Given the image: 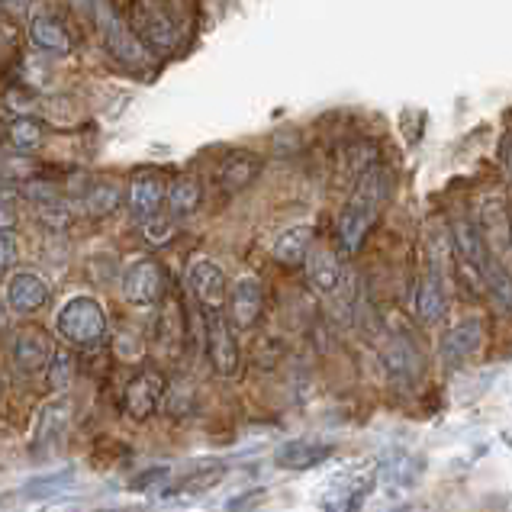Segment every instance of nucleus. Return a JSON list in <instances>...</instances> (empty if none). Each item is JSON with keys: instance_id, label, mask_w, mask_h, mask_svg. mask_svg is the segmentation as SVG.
I'll return each mask as SVG.
<instances>
[{"instance_id": "nucleus-1", "label": "nucleus", "mask_w": 512, "mask_h": 512, "mask_svg": "<svg viewBox=\"0 0 512 512\" xmlns=\"http://www.w3.org/2000/svg\"><path fill=\"white\" fill-rule=\"evenodd\" d=\"M390 187H393L390 171L380 165L364 171L355 181V190H351L348 203L339 213V223H335V239H339V248L345 255H355L364 245V239H368V232L374 229V223L390 200Z\"/></svg>"}, {"instance_id": "nucleus-2", "label": "nucleus", "mask_w": 512, "mask_h": 512, "mask_svg": "<svg viewBox=\"0 0 512 512\" xmlns=\"http://www.w3.org/2000/svg\"><path fill=\"white\" fill-rule=\"evenodd\" d=\"M58 332H62L71 345L94 348L107 339V316L94 297H71L62 310H58Z\"/></svg>"}, {"instance_id": "nucleus-3", "label": "nucleus", "mask_w": 512, "mask_h": 512, "mask_svg": "<svg viewBox=\"0 0 512 512\" xmlns=\"http://www.w3.org/2000/svg\"><path fill=\"white\" fill-rule=\"evenodd\" d=\"M94 20H97V29H100V39H104L107 52L116 58V62H123L129 68H142L145 62H149V49L142 46L139 36L129 29V23L107 4V0H100V4H97Z\"/></svg>"}, {"instance_id": "nucleus-4", "label": "nucleus", "mask_w": 512, "mask_h": 512, "mask_svg": "<svg viewBox=\"0 0 512 512\" xmlns=\"http://www.w3.org/2000/svg\"><path fill=\"white\" fill-rule=\"evenodd\" d=\"M474 226L480 229L487 248L500 258L506 252H512V210L503 190H487L477 200V219Z\"/></svg>"}, {"instance_id": "nucleus-5", "label": "nucleus", "mask_w": 512, "mask_h": 512, "mask_svg": "<svg viewBox=\"0 0 512 512\" xmlns=\"http://www.w3.org/2000/svg\"><path fill=\"white\" fill-rule=\"evenodd\" d=\"M120 17L129 23V29L139 36L142 46H149L152 52H171L174 49V23L168 13H162L152 4H142V0H129V10H123Z\"/></svg>"}, {"instance_id": "nucleus-6", "label": "nucleus", "mask_w": 512, "mask_h": 512, "mask_svg": "<svg viewBox=\"0 0 512 512\" xmlns=\"http://www.w3.org/2000/svg\"><path fill=\"white\" fill-rule=\"evenodd\" d=\"M203 339H207V355H210V364L216 374L223 377H232L239 371V345L232 339V326L226 313H203Z\"/></svg>"}, {"instance_id": "nucleus-7", "label": "nucleus", "mask_w": 512, "mask_h": 512, "mask_svg": "<svg viewBox=\"0 0 512 512\" xmlns=\"http://www.w3.org/2000/svg\"><path fill=\"white\" fill-rule=\"evenodd\" d=\"M165 374L162 371H142L136 374L133 380L126 384V393H123V409L129 419H149L158 413V406L165 400Z\"/></svg>"}, {"instance_id": "nucleus-8", "label": "nucleus", "mask_w": 512, "mask_h": 512, "mask_svg": "<svg viewBox=\"0 0 512 512\" xmlns=\"http://www.w3.org/2000/svg\"><path fill=\"white\" fill-rule=\"evenodd\" d=\"M261 310H265V290L255 281V277H242L229 287L226 294V319L229 326H236L242 332L255 329L258 319H261Z\"/></svg>"}, {"instance_id": "nucleus-9", "label": "nucleus", "mask_w": 512, "mask_h": 512, "mask_svg": "<svg viewBox=\"0 0 512 512\" xmlns=\"http://www.w3.org/2000/svg\"><path fill=\"white\" fill-rule=\"evenodd\" d=\"M187 287H190V294H194V300L200 303L203 313L223 310V300L229 294V287H226L223 271H219L213 261H194L187 271Z\"/></svg>"}, {"instance_id": "nucleus-10", "label": "nucleus", "mask_w": 512, "mask_h": 512, "mask_svg": "<svg viewBox=\"0 0 512 512\" xmlns=\"http://www.w3.org/2000/svg\"><path fill=\"white\" fill-rule=\"evenodd\" d=\"M165 194H168V184L162 171H155V168L136 171L133 181H129V210L139 219H152L165 207Z\"/></svg>"}, {"instance_id": "nucleus-11", "label": "nucleus", "mask_w": 512, "mask_h": 512, "mask_svg": "<svg viewBox=\"0 0 512 512\" xmlns=\"http://www.w3.org/2000/svg\"><path fill=\"white\" fill-rule=\"evenodd\" d=\"M165 290V274L162 268L155 265L152 258H142V261H133V265L126 268L123 274V297L136 306H149L162 297Z\"/></svg>"}, {"instance_id": "nucleus-12", "label": "nucleus", "mask_w": 512, "mask_h": 512, "mask_svg": "<svg viewBox=\"0 0 512 512\" xmlns=\"http://www.w3.org/2000/svg\"><path fill=\"white\" fill-rule=\"evenodd\" d=\"M52 297V287L46 277H39L33 271H20V274H13L10 281H7V306L13 313H36L42 310V306L49 303Z\"/></svg>"}, {"instance_id": "nucleus-13", "label": "nucleus", "mask_w": 512, "mask_h": 512, "mask_svg": "<svg viewBox=\"0 0 512 512\" xmlns=\"http://www.w3.org/2000/svg\"><path fill=\"white\" fill-rule=\"evenodd\" d=\"M52 361V342L46 329H36V326H26L17 332L13 339V364L23 371V374H42L49 368Z\"/></svg>"}, {"instance_id": "nucleus-14", "label": "nucleus", "mask_w": 512, "mask_h": 512, "mask_svg": "<svg viewBox=\"0 0 512 512\" xmlns=\"http://www.w3.org/2000/svg\"><path fill=\"white\" fill-rule=\"evenodd\" d=\"M152 339L165 355H178L184 345V310H181V300L174 294L165 297L162 306H158L155 323H152Z\"/></svg>"}, {"instance_id": "nucleus-15", "label": "nucleus", "mask_w": 512, "mask_h": 512, "mask_svg": "<svg viewBox=\"0 0 512 512\" xmlns=\"http://www.w3.org/2000/svg\"><path fill=\"white\" fill-rule=\"evenodd\" d=\"M380 358H384V371L393 380H400V384H413L422 374V355L406 335H393L384 345V351H380Z\"/></svg>"}, {"instance_id": "nucleus-16", "label": "nucleus", "mask_w": 512, "mask_h": 512, "mask_svg": "<svg viewBox=\"0 0 512 512\" xmlns=\"http://www.w3.org/2000/svg\"><path fill=\"white\" fill-rule=\"evenodd\" d=\"M261 168H265V158L258 152H229L223 162H219L216 181L219 187H226L229 194H239V190L258 181Z\"/></svg>"}, {"instance_id": "nucleus-17", "label": "nucleus", "mask_w": 512, "mask_h": 512, "mask_svg": "<svg viewBox=\"0 0 512 512\" xmlns=\"http://www.w3.org/2000/svg\"><path fill=\"white\" fill-rule=\"evenodd\" d=\"M332 445L329 442H316V438H297V442H287L277 448L274 464L284 467V471H310V467H319L323 461L332 458Z\"/></svg>"}, {"instance_id": "nucleus-18", "label": "nucleus", "mask_w": 512, "mask_h": 512, "mask_svg": "<svg viewBox=\"0 0 512 512\" xmlns=\"http://www.w3.org/2000/svg\"><path fill=\"white\" fill-rule=\"evenodd\" d=\"M480 345H484V323L480 319H464V323H458L455 329H448L445 332V339H442V355L448 364H464V361H471Z\"/></svg>"}, {"instance_id": "nucleus-19", "label": "nucleus", "mask_w": 512, "mask_h": 512, "mask_svg": "<svg viewBox=\"0 0 512 512\" xmlns=\"http://www.w3.org/2000/svg\"><path fill=\"white\" fill-rule=\"evenodd\" d=\"M451 239H455V248H458V255L464 265H471L477 274L480 268L487 265V258L493 255L484 236H480V229L474 226V219L471 216H455L451 219Z\"/></svg>"}, {"instance_id": "nucleus-20", "label": "nucleus", "mask_w": 512, "mask_h": 512, "mask_svg": "<svg viewBox=\"0 0 512 512\" xmlns=\"http://www.w3.org/2000/svg\"><path fill=\"white\" fill-rule=\"evenodd\" d=\"M306 274H310V284L319 290V294H339L342 281H345V271H342V261L335 258L326 248H316V252L306 255Z\"/></svg>"}, {"instance_id": "nucleus-21", "label": "nucleus", "mask_w": 512, "mask_h": 512, "mask_svg": "<svg viewBox=\"0 0 512 512\" xmlns=\"http://www.w3.org/2000/svg\"><path fill=\"white\" fill-rule=\"evenodd\" d=\"M29 39L42 55H68L71 52V39L65 33V26L58 23L52 13H36L29 20Z\"/></svg>"}, {"instance_id": "nucleus-22", "label": "nucleus", "mask_w": 512, "mask_h": 512, "mask_svg": "<svg viewBox=\"0 0 512 512\" xmlns=\"http://www.w3.org/2000/svg\"><path fill=\"white\" fill-rule=\"evenodd\" d=\"M310 252H313V226H294L274 242V261L287 268L303 265Z\"/></svg>"}, {"instance_id": "nucleus-23", "label": "nucleus", "mask_w": 512, "mask_h": 512, "mask_svg": "<svg viewBox=\"0 0 512 512\" xmlns=\"http://www.w3.org/2000/svg\"><path fill=\"white\" fill-rule=\"evenodd\" d=\"M416 316L426 326L438 323V319L445 316V287H442V277H438V271H429L419 281V290H416Z\"/></svg>"}, {"instance_id": "nucleus-24", "label": "nucleus", "mask_w": 512, "mask_h": 512, "mask_svg": "<svg viewBox=\"0 0 512 512\" xmlns=\"http://www.w3.org/2000/svg\"><path fill=\"white\" fill-rule=\"evenodd\" d=\"M223 477H226V464L213 461V464L194 467V471L184 474V477L178 480V484L168 487L165 493H168V496H203L207 490H213Z\"/></svg>"}, {"instance_id": "nucleus-25", "label": "nucleus", "mask_w": 512, "mask_h": 512, "mask_svg": "<svg viewBox=\"0 0 512 512\" xmlns=\"http://www.w3.org/2000/svg\"><path fill=\"white\" fill-rule=\"evenodd\" d=\"M480 277H484V284L490 290L493 303L500 306V313L512 316V274H509V268L496 255H490L487 265L480 268Z\"/></svg>"}, {"instance_id": "nucleus-26", "label": "nucleus", "mask_w": 512, "mask_h": 512, "mask_svg": "<svg viewBox=\"0 0 512 512\" xmlns=\"http://www.w3.org/2000/svg\"><path fill=\"white\" fill-rule=\"evenodd\" d=\"M200 197H203V187L197 178H178V181H171L168 187V194H165V203H168V210L171 216H190L197 207H200Z\"/></svg>"}, {"instance_id": "nucleus-27", "label": "nucleus", "mask_w": 512, "mask_h": 512, "mask_svg": "<svg viewBox=\"0 0 512 512\" xmlns=\"http://www.w3.org/2000/svg\"><path fill=\"white\" fill-rule=\"evenodd\" d=\"M71 419V400H55L49 406H42V419H39V445H52L58 435L65 432Z\"/></svg>"}, {"instance_id": "nucleus-28", "label": "nucleus", "mask_w": 512, "mask_h": 512, "mask_svg": "<svg viewBox=\"0 0 512 512\" xmlns=\"http://www.w3.org/2000/svg\"><path fill=\"white\" fill-rule=\"evenodd\" d=\"M116 207H120V184H113V181H97L91 190H87V197H84V210H87V216L104 219V216H110Z\"/></svg>"}, {"instance_id": "nucleus-29", "label": "nucleus", "mask_w": 512, "mask_h": 512, "mask_svg": "<svg viewBox=\"0 0 512 512\" xmlns=\"http://www.w3.org/2000/svg\"><path fill=\"white\" fill-rule=\"evenodd\" d=\"M7 142L17 152H36L42 145V126L29 116H17L13 123H7Z\"/></svg>"}, {"instance_id": "nucleus-30", "label": "nucleus", "mask_w": 512, "mask_h": 512, "mask_svg": "<svg viewBox=\"0 0 512 512\" xmlns=\"http://www.w3.org/2000/svg\"><path fill=\"white\" fill-rule=\"evenodd\" d=\"M46 380L52 390H68L71 380H75V355L68 348H58L52 351V361L46 368Z\"/></svg>"}, {"instance_id": "nucleus-31", "label": "nucleus", "mask_w": 512, "mask_h": 512, "mask_svg": "<svg viewBox=\"0 0 512 512\" xmlns=\"http://www.w3.org/2000/svg\"><path fill=\"white\" fill-rule=\"evenodd\" d=\"M174 232H178V226H174L171 216H152V219H142V236L149 245H168L174 239Z\"/></svg>"}, {"instance_id": "nucleus-32", "label": "nucleus", "mask_w": 512, "mask_h": 512, "mask_svg": "<svg viewBox=\"0 0 512 512\" xmlns=\"http://www.w3.org/2000/svg\"><path fill=\"white\" fill-rule=\"evenodd\" d=\"M39 219L46 226H52V229H65L68 223H71V207L65 200H52V203H42L39 207Z\"/></svg>"}, {"instance_id": "nucleus-33", "label": "nucleus", "mask_w": 512, "mask_h": 512, "mask_svg": "<svg viewBox=\"0 0 512 512\" xmlns=\"http://www.w3.org/2000/svg\"><path fill=\"white\" fill-rule=\"evenodd\" d=\"M162 484H168V487H171V474H168V467H152L149 474H139V477L133 480V490L152 493V490H158ZM168 487H165V490H168Z\"/></svg>"}, {"instance_id": "nucleus-34", "label": "nucleus", "mask_w": 512, "mask_h": 512, "mask_svg": "<svg viewBox=\"0 0 512 512\" xmlns=\"http://www.w3.org/2000/svg\"><path fill=\"white\" fill-rule=\"evenodd\" d=\"M26 197H29V200H36L39 207H42V203L58 200V187L49 184V181H33V184H26Z\"/></svg>"}, {"instance_id": "nucleus-35", "label": "nucleus", "mask_w": 512, "mask_h": 512, "mask_svg": "<svg viewBox=\"0 0 512 512\" xmlns=\"http://www.w3.org/2000/svg\"><path fill=\"white\" fill-rule=\"evenodd\" d=\"M13 258H17V236L13 232H0V274H4Z\"/></svg>"}, {"instance_id": "nucleus-36", "label": "nucleus", "mask_w": 512, "mask_h": 512, "mask_svg": "<svg viewBox=\"0 0 512 512\" xmlns=\"http://www.w3.org/2000/svg\"><path fill=\"white\" fill-rule=\"evenodd\" d=\"M13 226H17V207L0 203V232H13Z\"/></svg>"}, {"instance_id": "nucleus-37", "label": "nucleus", "mask_w": 512, "mask_h": 512, "mask_svg": "<svg viewBox=\"0 0 512 512\" xmlns=\"http://www.w3.org/2000/svg\"><path fill=\"white\" fill-rule=\"evenodd\" d=\"M500 155H503V168H506V174L512 178V133L503 139V145H500Z\"/></svg>"}, {"instance_id": "nucleus-38", "label": "nucleus", "mask_w": 512, "mask_h": 512, "mask_svg": "<svg viewBox=\"0 0 512 512\" xmlns=\"http://www.w3.org/2000/svg\"><path fill=\"white\" fill-rule=\"evenodd\" d=\"M7 104H10L13 110H17V107H20V110H26L29 104H33V100H29L23 91H7Z\"/></svg>"}, {"instance_id": "nucleus-39", "label": "nucleus", "mask_w": 512, "mask_h": 512, "mask_svg": "<svg viewBox=\"0 0 512 512\" xmlns=\"http://www.w3.org/2000/svg\"><path fill=\"white\" fill-rule=\"evenodd\" d=\"M68 4L75 7L78 13H84V17H94V10H97L100 0H68Z\"/></svg>"}, {"instance_id": "nucleus-40", "label": "nucleus", "mask_w": 512, "mask_h": 512, "mask_svg": "<svg viewBox=\"0 0 512 512\" xmlns=\"http://www.w3.org/2000/svg\"><path fill=\"white\" fill-rule=\"evenodd\" d=\"M0 7H7L13 17H23V13L29 10V0H0Z\"/></svg>"}, {"instance_id": "nucleus-41", "label": "nucleus", "mask_w": 512, "mask_h": 512, "mask_svg": "<svg viewBox=\"0 0 512 512\" xmlns=\"http://www.w3.org/2000/svg\"><path fill=\"white\" fill-rule=\"evenodd\" d=\"M100 512H133V509H100Z\"/></svg>"}, {"instance_id": "nucleus-42", "label": "nucleus", "mask_w": 512, "mask_h": 512, "mask_svg": "<svg viewBox=\"0 0 512 512\" xmlns=\"http://www.w3.org/2000/svg\"><path fill=\"white\" fill-rule=\"evenodd\" d=\"M4 136H7V126H4V123H0V139H4Z\"/></svg>"}, {"instance_id": "nucleus-43", "label": "nucleus", "mask_w": 512, "mask_h": 512, "mask_svg": "<svg viewBox=\"0 0 512 512\" xmlns=\"http://www.w3.org/2000/svg\"><path fill=\"white\" fill-rule=\"evenodd\" d=\"M4 326H7V316H4V313H0V329H4Z\"/></svg>"}, {"instance_id": "nucleus-44", "label": "nucleus", "mask_w": 512, "mask_h": 512, "mask_svg": "<svg viewBox=\"0 0 512 512\" xmlns=\"http://www.w3.org/2000/svg\"><path fill=\"white\" fill-rule=\"evenodd\" d=\"M0 184H4V181H0Z\"/></svg>"}]
</instances>
